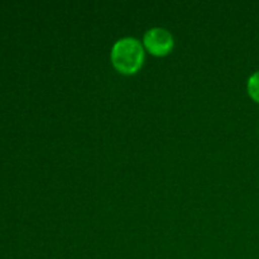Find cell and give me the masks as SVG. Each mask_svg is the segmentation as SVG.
Returning <instances> with one entry per match:
<instances>
[{"mask_svg": "<svg viewBox=\"0 0 259 259\" xmlns=\"http://www.w3.org/2000/svg\"><path fill=\"white\" fill-rule=\"evenodd\" d=\"M111 63L123 75L137 73L144 62V47L134 37H124L116 40L111 48Z\"/></svg>", "mask_w": 259, "mask_h": 259, "instance_id": "obj_1", "label": "cell"}, {"mask_svg": "<svg viewBox=\"0 0 259 259\" xmlns=\"http://www.w3.org/2000/svg\"><path fill=\"white\" fill-rule=\"evenodd\" d=\"M174 35L164 28H152L143 37V47L157 57L168 55L174 50Z\"/></svg>", "mask_w": 259, "mask_h": 259, "instance_id": "obj_2", "label": "cell"}, {"mask_svg": "<svg viewBox=\"0 0 259 259\" xmlns=\"http://www.w3.org/2000/svg\"><path fill=\"white\" fill-rule=\"evenodd\" d=\"M248 94L254 101L259 103V71L253 73L248 80Z\"/></svg>", "mask_w": 259, "mask_h": 259, "instance_id": "obj_3", "label": "cell"}]
</instances>
